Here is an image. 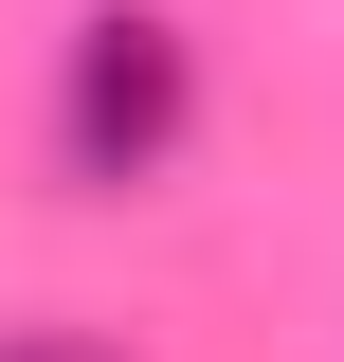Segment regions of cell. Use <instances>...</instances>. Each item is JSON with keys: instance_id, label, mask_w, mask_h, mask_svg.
<instances>
[{"instance_id": "6da1fadb", "label": "cell", "mask_w": 344, "mask_h": 362, "mask_svg": "<svg viewBox=\"0 0 344 362\" xmlns=\"http://www.w3.org/2000/svg\"><path fill=\"white\" fill-rule=\"evenodd\" d=\"M181 127H200V37H181L164 0H91L73 37H55V163H73V199L164 181Z\"/></svg>"}, {"instance_id": "7a4b0ae2", "label": "cell", "mask_w": 344, "mask_h": 362, "mask_svg": "<svg viewBox=\"0 0 344 362\" xmlns=\"http://www.w3.org/2000/svg\"><path fill=\"white\" fill-rule=\"evenodd\" d=\"M0 362H109V344H0Z\"/></svg>"}]
</instances>
